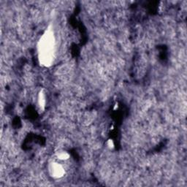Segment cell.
<instances>
[{
	"label": "cell",
	"instance_id": "obj_1",
	"mask_svg": "<svg viewBox=\"0 0 187 187\" xmlns=\"http://www.w3.org/2000/svg\"><path fill=\"white\" fill-rule=\"evenodd\" d=\"M37 51L39 61L41 65L50 67L54 59L56 51V38L51 26L47 29L39 40Z\"/></svg>",
	"mask_w": 187,
	"mask_h": 187
},
{
	"label": "cell",
	"instance_id": "obj_2",
	"mask_svg": "<svg viewBox=\"0 0 187 187\" xmlns=\"http://www.w3.org/2000/svg\"><path fill=\"white\" fill-rule=\"evenodd\" d=\"M50 173L51 176H53L55 179H60L64 176L65 170H64V167L57 162H53L51 163L50 167Z\"/></svg>",
	"mask_w": 187,
	"mask_h": 187
},
{
	"label": "cell",
	"instance_id": "obj_3",
	"mask_svg": "<svg viewBox=\"0 0 187 187\" xmlns=\"http://www.w3.org/2000/svg\"><path fill=\"white\" fill-rule=\"evenodd\" d=\"M38 104L40 110H44L46 104V98H45V93L43 92V91H40L38 94Z\"/></svg>",
	"mask_w": 187,
	"mask_h": 187
},
{
	"label": "cell",
	"instance_id": "obj_4",
	"mask_svg": "<svg viewBox=\"0 0 187 187\" xmlns=\"http://www.w3.org/2000/svg\"><path fill=\"white\" fill-rule=\"evenodd\" d=\"M56 157L59 160L61 161H66L70 159V154L66 151H59L56 153Z\"/></svg>",
	"mask_w": 187,
	"mask_h": 187
},
{
	"label": "cell",
	"instance_id": "obj_5",
	"mask_svg": "<svg viewBox=\"0 0 187 187\" xmlns=\"http://www.w3.org/2000/svg\"><path fill=\"white\" fill-rule=\"evenodd\" d=\"M107 146H108L109 148L112 149L114 148L115 145H114V142H113V141L112 140H108V142H107Z\"/></svg>",
	"mask_w": 187,
	"mask_h": 187
}]
</instances>
